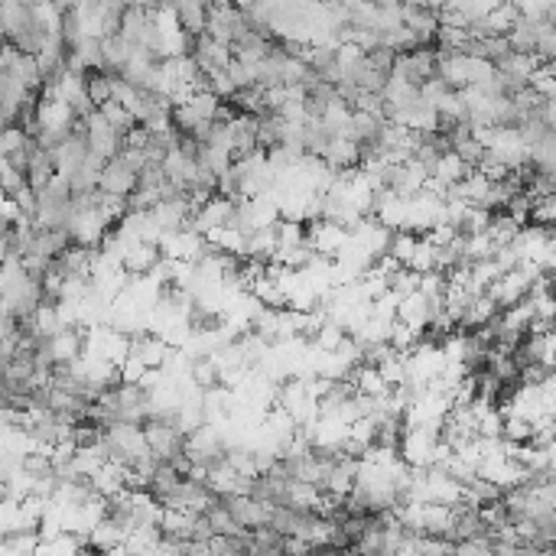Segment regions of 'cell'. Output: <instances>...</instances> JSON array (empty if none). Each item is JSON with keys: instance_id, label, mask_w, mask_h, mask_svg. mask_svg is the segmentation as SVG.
I'll return each mask as SVG.
<instances>
[{"instance_id": "6da1fadb", "label": "cell", "mask_w": 556, "mask_h": 556, "mask_svg": "<svg viewBox=\"0 0 556 556\" xmlns=\"http://www.w3.org/2000/svg\"><path fill=\"white\" fill-rule=\"evenodd\" d=\"M248 30H251V24H248L244 10L235 7V4H218V7H212V14H208V30L206 33L231 49H235V43Z\"/></svg>"}, {"instance_id": "7a4b0ae2", "label": "cell", "mask_w": 556, "mask_h": 556, "mask_svg": "<svg viewBox=\"0 0 556 556\" xmlns=\"http://www.w3.org/2000/svg\"><path fill=\"white\" fill-rule=\"evenodd\" d=\"M85 137H88V147H92V153H98V157H105V160H111V157H117V153L124 150V134L115 127V124L107 121L105 111H95V115L85 117Z\"/></svg>"}, {"instance_id": "3957f363", "label": "cell", "mask_w": 556, "mask_h": 556, "mask_svg": "<svg viewBox=\"0 0 556 556\" xmlns=\"http://www.w3.org/2000/svg\"><path fill=\"white\" fill-rule=\"evenodd\" d=\"M137 179H140L137 169L130 167V163L124 160L121 153H117V157H111V160L105 163V169H101V183H98V189H101V192H107V196L130 198V192L137 189Z\"/></svg>"}, {"instance_id": "277c9868", "label": "cell", "mask_w": 556, "mask_h": 556, "mask_svg": "<svg viewBox=\"0 0 556 556\" xmlns=\"http://www.w3.org/2000/svg\"><path fill=\"white\" fill-rule=\"evenodd\" d=\"M518 7H521V16H524V20H533V24H547L550 16H553L556 0H518Z\"/></svg>"}, {"instance_id": "5b68a950", "label": "cell", "mask_w": 556, "mask_h": 556, "mask_svg": "<svg viewBox=\"0 0 556 556\" xmlns=\"http://www.w3.org/2000/svg\"><path fill=\"white\" fill-rule=\"evenodd\" d=\"M550 24H556V7H553V16H550Z\"/></svg>"}]
</instances>
